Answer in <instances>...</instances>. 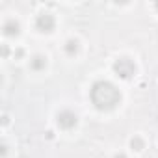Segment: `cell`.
I'll use <instances>...</instances> for the list:
<instances>
[{
  "instance_id": "277c9868",
  "label": "cell",
  "mask_w": 158,
  "mask_h": 158,
  "mask_svg": "<svg viewBox=\"0 0 158 158\" xmlns=\"http://www.w3.org/2000/svg\"><path fill=\"white\" fill-rule=\"evenodd\" d=\"M35 26H37L39 32H52L54 26H56V19L50 13H41L35 19Z\"/></svg>"
},
{
  "instance_id": "7a4b0ae2",
  "label": "cell",
  "mask_w": 158,
  "mask_h": 158,
  "mask_svg": "<svg viewBox=\"0 0 158 158\" xmlns=\"http://www.w3.org/2000/svg\"><path fill=\"white\" fill-rule=\"evenodd\" d=\"M114 73H115L119 78H123V80H128V78H132L134 73H136V65H134V61L128 60V58H119V60H115V63H114Z\"/></svg>"
},
{
  "instance_id": "9c48e42d",
  "label": "cell",
  "mask_w": 158,
  "mask_h": 158,
  "mask_svg": "<svg viewBox=\"0 0 158 158\" xmlns=\"http://www.w3.org/2000/svg\"><path fill=\"white\" fill-rule=\"evenodd\" d=\"M115 158H125V154H117V156H115Z\"/></svg>"
},
{
  "instance_id": "52a82bcc",
  "label": "cell",
  "mask_w": 158,
  "mask_h": 158,
  "mask_svg": "<svg viewBox=\"0 0 158 158\" xmlns=\"http://www.w3.org/2000/svg\"><path fill=\"white\" fill-rule=\"evenodd\" d=\"M76 52H78V41L76 39H69L65 43V54L67 56H74Z\"/></svg>"
},
{
  "instance_id": "30bf717a",
  "label": "cell",
  "mask_w": 158,
  "mask_h": 158,
  "mask_svg": "<svg viewBox=\"0 0 158 158\" xmlns=\"http://www.w3.org/2000/svg\"><path fill=\"white\" fill-rule=\"evenodd\" d=\"M156 8H158V6H156Z\"/></svg>"
},
{
  "instance_id": "ba28073f",
  "label": "cell",
  "mask_w": 158,
  "mask_h": 158,
  "mask_svg": "<svg viewBox=\"0 0 158 158\" xmlns=\"http://www.w3.org/2000/svg\"><path fill=\"white\" fill-rule=\"evenodd\" d=\"M130 145H132V147L136 145V147H138V151H141V149H143V143H141L138 138H136V139H132V141H130Z\"/></svg>"
},
{
  "instance_id": "8992f818",
  "label": "cell",
  "mask_w": 158,
  "mask_h": 158,
  "mask_svg": "<svg viewBox=\"0 0 158 158\" xmlns=\"http://www.w3.org/2000/svg\"><path fill=\"white\" fill-rule=\"evenodd\" d=\"M45 65H47V58L45 56H34L30 60V67L34 71H41V69H45Z\"/></svg>"
},
{
  "instance_id": "6da1fadb",
  "label": "cell",
  "mask_w": 158,
  "mask_h": 158,
  "mask_svg": "<svg viewBox=\"0 0 158 158\" xmlns=\"http://www.w3.org/2000/svg\"><path fill=\"white\" fill-rule=\"evenodd\" d=\"M89 99H91V102H93V106L97 110L108 112V110H114L121 102V93H119V89L112 82L99 80V82H95L91 86Z\"/></svg>"
},
{
  "instance_id": "3957f363",
  "label": "cell",
  "mask_w": 158,
  "mask_h": 158,
  "mask_svg": "<svg viewBox=\"0 0 158 158\" xmlns=\"http://www.w3.org/2000/svg\"><path fill=\"white\" fill-rule=\"evenodd\" d=\"M76 123H78V117H76L74 112H71V110H63V112L58 114V125H60L61 128L69 130V128L76 127Z\"/></svg>"
},
{
  "instance_id": "5b68a950",
  "label": "cell",
  "mask_w": 158,
  "mask_h": 158,
  "mask_svg": "<svg viewBox=\"0 0 158 158\" xmlns=\"http://www.w3.org/2000/svg\"><path fill=\"white\" fill-rule=\"evenodd\" d=\"M4 34L6 35H17L19 34V23H15L13 19L4 23Z\"/></svg>"
}]
</instances>
